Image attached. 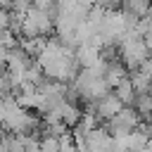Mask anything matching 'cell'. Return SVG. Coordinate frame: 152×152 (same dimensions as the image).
Listing matches in <instances>:
<instances>
[{
    "mask_svg": "<svg viewBox=\"0 0 152 152\" xmlns=\"http://www.w3.org/2000/svg\"><path fill=\"white\" fill-rule=\"evenodd\" d=\"M138 109H128V107H124L114 119H109V133L116 138V135H126V133H131V131H135L138 128Z\"/></svg>",
    "mask_w": 152,
    "mask_h": 152,
    "instance_id": "obj_3",
    "label": "cell"
},
{
    "mask_svg": "<svg viewBox=\"0 0 152 152\" xmlns=\"http://www.w3.org/2000/svg\"><path fill=\"white\" fill-rule=\"evenodd\" d=\"M114 93L124 100V104H133L135 100H138V90H135V83H133V78H124L116 88H114Z\"/></svg>",
    "mask_w": 152,
    "mask_h": 152,
    "instance_id": "obj_5",
    "label": "cell"
},
{
    "mask_svg": "<svg viewBox=\"0 0 152 152\" xmlns=\"http://www.w3.org/2000/svg\"><path fill=\"white\" fill-rule=\"evenodd\" d=\"M38 64H40L43 74L55 81H69L76 76V69H78L76 52L69 45H64L62 40H57V43L48 40V45L38 55Z\"/></svg>",
    "mask_w": 152,
    "mask_h": 152,
    "instance_id": "obj_1",
    "label": "cell"
},
{
    "mask_svg": "<svg viewBox=\"0 0 152 152\" xmlns=\"http://www.w3.org/2000/svg\"><path fill=\"white\" fill-rule=\"evenodd\" d=\"M124 107H126V104H124V100H121L116 93H107L104 97H100V100L95 102V116L102 119V121H109V119H114Z\"/></svg>",
    "mask_w": 152,
    "mask_h": 152,
    "instance_id": "obj_4",
    "label": "cell"
},
{
    "mask_svg": "<svg viewBox=\"0 0 152 152\" xmlns=\"http://www.w3.org/2000/svg\"><path fill=\"white\" fill-rule=\"evenodd\" d=\"M52 28V17H50V10H40L36 5H31L24 14V21H21V33L24 38H31V36H45L48 31Z\"/></svg>",
    "mask_w": 152,
    "mask_h": 152,
    "instance_id": "obj_2",
    "label": "cell"
},
{
    "mask_svg": "<svg viewBox=\"0 0 152 152\" xmlns=\"http://www.w3.org/2000/svg\"><path fill=\"white\" fill-rule=\"evenodd\" d=\"M5 145H7V152H28L24 138H10V140H5Z\"/></svg>",
    "mask_w": 152,
    "mask_h": 152,
    "instance_id": "obj_7",
    "label": "cell"
},
{
    "mask_svg": "<svg viewBox=\"0 0 152 152\" xmlns=\"http://www.w3.org/2000/svg\"><path fill=\"white\" fill-rule=\"evenodd\" d=\"M104 78H107V83H109L112 88H116L124 78H128V76H126V66H124V64H116V62H109Z\"/></svg>",
    "mask_w": 152,
    "mask_h": 152,
    "instance_id": "obj_6",
    "label": "cell"
}]
</instances>
